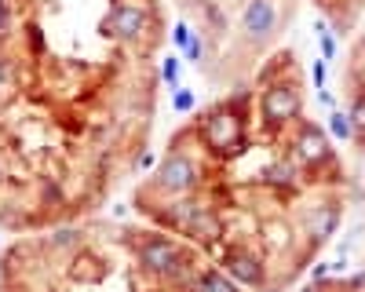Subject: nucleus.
Instances as JSON below:
<instances>
[{
	"label": "nucleus",
	"instance_id": "423d86ee",
	"mask_svg": "<svg viewBox=\"0 0 365 292\" xmlns=\"http://www.w3.org/2000/svg\"><path fill=\"white\" fill-rule=\"evenodd\" d=\"M223 267H227V278H230L234 285L259 288V285L267 281V263H263L256 252H249V249H237V252H230Z\"/></svg>",
	"mask_w": 365,
	"mask_h": 292
},
{
	"label": "nucleus",
	"instance_id": "f8f14e48",
	"mask_svg": "<svg viewBox=\"0 0 365 292\" xmlns=\"http://www.w3.org/2000/svg\"><path fill=\"white\" fill-rule=\"evenodd\" d=\"M329 135H332V139H340V142L354 139V128H351V117H347L344 110H329Z\"/></svg>",
	"mask_w": 365,
	"mask_h": 292
},
{
	"label": "nucleus",
	"instance_id": "aec40b11",
	"mask_svg": "<svg viewBox=\"0 0 365 292\" xmlns=\"http://www.w3.org/2000/svg\"><path fill=\"white\" fill-rule=\"evenodd\" d=\"M322 37V58H325V63H329V58H336V37H332V33H318Z\"/></svg>",
	"mask_w": 365,
	"mask_h": 292
},
{
	"label": "nucleus",
	"instance_id": "4468645a",
	"mask_svg": "<svg viewBox=\"0 0 365 292\" xmlns=\"http://www.w3.org/2000/svg\"><path fill=\"white\" fill-rule=\"evenodd\" d=\"M190 41H194V29H190L187 22H175V26H172V44H175L179 51H187Z\"/></svg>",
	"mask_w": 365,
	"mask_h": 292
},
{
	"label": "nucleus",
	"instance_id": "bb28decb",
	"mask_svg": "<svg viewBox=\"0 0 365 292\" xmlns=\"http://www.w3.org/2000/svg\"><path fill=\"white\" fill-rule=\"evenodd\" d=\"M303 292H318V285H307V288H303Z\"/></svg>",
	"mask_w": 365,
	"mask_h": 292
},
{
	"label": "nucleus",
	"instance_id": "6ab92c4d",
	"mask_svg": "<svg viewBox=\"0 0 365 292\" xmlns=\"http://www.w3.org/2000/svg\"><path fill=\"white\" fill-rule=\"evenodd\" d=\"M172 106H175L179 113H190V110H194V92H175V95H172Z\"/></svg>",
	"mask_w": 365,
	"mask_h": 292
},
{
	"label": "nucleus",
	"instance_id": "a878e982",
	"mask_svg": "<svg viewBox=\"0 0 365 292\" xmlns=\"http://www.w3.org/2000/svg\"><path fill=\"white\" fill-rule=\"evenodd\" d=\"M329 274V267H325V263H318V267H314V281H322Z\"/></svg>",
	"mask_w": 365,
	"mask_h": 292
},
{
	"label": "nucleus",
	"instance_id": "9d476101",
	"mask_svg": "<svg viewBox=\"0 0 365 292\" xmlns=\"http://www.w3.org/2000/svg\"><path fill=\"white\" fill-rule=\"evenodd\" d=\"M263 183L267 187H278V190H292L299 183V168L292 161H278V165H270L263 172Z\"/></svg>",
	"mask_w": 365,
	"mask_h": 292
},
{
	"label": "nucleus",
	"instance_id": "f257e3e1",
	"mask_svg": "<svg viewBox=\"0 0 365 292\" xmlns=\"http://www.w3.org/2000/svg\"><path fill=\"white\" fill-rule=\"evenodd\" d=\"M139 263H143L150 274L172 278V281L187 278V271H190L187 252H182L175 241H168V238H146V241L139 245Z\"/></svg>",
	"mask_w": 365,
	"mask_h": 292
},
{
	"label": "nucleus",
	"instance_id": "ddd939ff",
	"mask_svg": "<svg viewBox=\"0 0 365 292\" xmlns=\"http://www.w3.org/2000/svg\"><path fill=\"white\" fill-rule=\"evenodd\" d=\"M351 128H354V135H361L365 139V95H358L354 103H351Z\"/></svg>",
	"mask_w": 365,
	"mask_h": 292
},
{
	"label": "nucleus",
	"instance_id": "1a4fd4ad",
	"mask_svg": "<svg viewBox=\"0 0 365 292\" xmlns=\"http://www.w3.org/2000/svg\"><path fill=\"white\" fill-rule=\"evenodd\" d=\"M182 230H187L190 234V238H197V241H220V234H223V223H220V216L216 212H212L208 209V204H201V209L190 216V223L187 226H182Z\"/></svg>",
	"mask_w": 365,
	"mask_h": 292
},
{
	"label": "nucleus",
	"instance_id": "6e6552de",
	"mask_svg": "<svg viewBox=\"0 0 365 292\" xmlns=\"http://www.w3.org/2000/svg\"><path fill=\"white\" fill-rule=\"evenodd\" d=\"M303 226H307L311 241L322 245V241H329L332 234H336V226H340V209H336V204H314V209L307 212V219H303Z\"/></svg>",
	"mask_w": 365,
	"mask_h": 292
},
{
	"label": "nucleus",
	"instance_id": "7ed1b4c3",
	"mask_svg": "<svg viewBox=\"0 0 365 292\" xmlns=\"http://www.w3.org/2000/svg\"><path fill=\"white\" fill-rule=\"evenodd\" d=\"M197 183H201L197 165L187 154H168L161 161V168H158V190H165V194H175V197L194 194Z\"/></svg>",
	"mask_w": 365,
	"mask_h": 292
},
{
	"label": "nucleus",
	"instance_id": "a211bd4d",
	"mask_svg": "<svg viewBox=\"0 0 365 292\" xmlns=\"http://www.w3.org/2000/svg\"><path fill=\"white\" fill-rule=\"evenodd\" d=\"M201 55H205V41L194 33V41H190L187 51H182V58H187V63H201Z\"/></svg>",
	"mask_w": 365,
	"mask_h": 292
},
{
	"label": "nucleus",
	"instance_id": "cd10ccee",
	"mask_svg": "<svg viewBox=\"0 0 365 292\" xmlns=\"http://www.w3.org/2000/svg\"><path fill=\"white\" fill-rule=\"evenodd\" d=\"M0 179H4V168H0Z\"/></svg>",
	"mask_w": 365,
	"mask_h": 292
},
{
	"label": "nucleus",
	"instance_id": "9b49d317",
	"mask_svg": "<svg viewBox=\"0 0 365 292\" xmlns=\"http://www.w3.org/2000/svg\"><path fill=\"white\" fill-rule=\"evenodd\" d=\"M194 292H237V285H234L227 274H220V271H205V274L197 278Z\"/></svg>",
	"mask_w": 365,
	"mask_h": 292
},
{
	"label": "nucleus",
	"instance_id": "412c9836",
	"mask_svg": "<svg viewBox=\"0 0 365 292\" xmlns=\"http://www.w3.org/2000/svg\"><path fill=\"white\" fill-rule=\"evenodd\" d=\"M11 80H15V77H11V66L4 63V58H0V95L11 92Z\"/></svg>",
	"mask_w": 365,
	"mask_h": 292
},
{
	"label": "nucleus",
	"instance_id": "20e7f679",
	"mask_svg": "<svg viewBox=\"0 0 365 292\" xmlns=\"http://www.w3.org/2000/svg\"><path fill=\"white\" fill-rule=\"evenodd\" d=\"M263 117L267 125H289L303 113V92H296V84L282 80V84H270L263 92Z\"/></svg>",
	"mask_w": 365,
	"mask_h": 292
},
{
	"label": "nucleus",
	"instance_id": "f03ea898",
	"mask_svg": "<svg viewBox=\"0 0 365 292\" xmlns=\"http://www.w3.org/2000/svg\"><path fill=\"white\" fill-rule=\"evenodd\" d=\"M278 4L274 0H249L245 11H241V33H245L249 44H267L278 33Z\"/></svg>",
	"mask_w": 365,
	"mask_h": 292
},
{
	"label": "nucleus",
	"instance_id": "b1692460",
	"mask_svg": "<svg viewBox=\"0 0 365 292\" xmlns=\"http://www.w3.org/2000/svg\"><path fill=\"white\" fill-rule=\"evenodd\" d=\"M150 165H154V150H146V154L139 157V168H150Z\"/></svg>",
	"mask_w": 365,
	"mask_h": 292
},
{
	"label": "nucleus",
	"instance_id": "393cba45",
	"mask_svg": "<svg viewBox=\"0 0 365 292\" xmlns=\"http://www.w3.org/2000/svg\"><path fill=\"white\" fill-rule=\"evenodd\" d=\"M318 99H322V103H325V106H329V110H336V99H332V95H329V92H318Z\"/></svg>",
	"mask_w": 365,
	"mask_h": 292
},
{
	"label": "nucleus",
	"instance_id": "39448f33",
	"mask_svg": "<svg viewBox=\"0 0 365 292\" xmlns=\"http://www.w3.org/2000/svg\"><path fill=\"white\" fill-rule=\"evenodd\" d=\"M329 154H332L329 135H325L318 125L303 121V125H299V132L292 135V157H296L299 165H322Z\"/></svg>",
	"mask_w": 365,
	"mask_h": 292
},
{
	"label": "nucleus",
	"instance_id": "5701e85b",
	"mask_svg": "<svg viewBox=\"0 0 365 292\" xmlns=\"http://www.w3.org/2000/svg\"><path fill=\"white\" fill-rule=\"evenodd\" d=\"M311 77H314V88H325V58H318V63H314Z\"/></svg>",
	"mask_w": 365,
	"mask_h": 292
},
{
	"label": "nucleus",
	"instance_id": "2eb2a0df",
	"mask_svg": "<svg viewBox=\"0 0 365 292\" xmlns=\"http://www.w3.org/2000/svg\"><path fill=\"white\" fill-rule=\"evenodd\" d=\"M267 241L274 249H285L289 245V226L285 223H267Z\"/></svg>",
	"mask_w": 365,
	"mask_h": 292
},
{
	"label": "nucleus",
	"instance_id": "dca6fc26",
	"mask_svg": "<svg viewBox=\"0 0 365 292\" xmlns=\"http://www.w3.org/2000/svg\"><path fill=\"white\" fill-rule=\"evenodd\" d=\"M51 245H58V249H77V245H81V230H55Z\"/></svg>",
	"mask_w": 365,
	"mask_h": 292
},
{
	"label": "nucleus",
	"instance_id": "0eeeda50",
	"mask_svg": "<svg viewBox=\"0 0 365 292\" xmlns=\"http://www.w3.org/2000/svg\"><path fill=\"white\" fill-rule=\"evenodd\" d=\"M106 29L117 33L120 41H139L146 33V11L139 4H128V0H117L106 19Z\"/></svg>",
	"mask_w": 365,
	"mask_h": 292
},
{
	"label": "nucleus",
	"instance_id": "4be33fe9",
	"mask_svg": "<svg viewBox=\"0 0 365 292\" xmlns=\"http://www.w3.org/2000/svg\"><path fill=\"white\" fill-rule=\"evenodd\" d=\"M11 29V8H8V0H0V33H8Z\"/></svg>",
	"mask_w": 365,
	"mask_h": 292
},
{
	"label": "nucleus",
	"instance_id": "f3484780",
	"mask_svg": "<svg viewBox=\"0 0 365 292\" xmlns=\"http://www.w3.org/2000/svg\"><path fill=\"white\" fill-rule=\"evenodd\" d=\"M161 77H165V84H168V88H175V84H179V58H175V55H168V58H165Z\"/></svg>",
	"mask_w": 365,
	"mask_h": 292
}]
</instances>
